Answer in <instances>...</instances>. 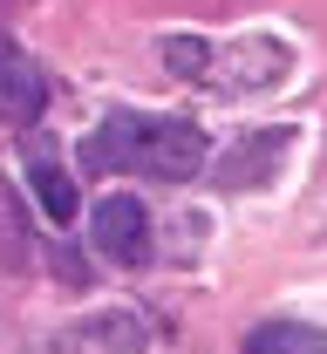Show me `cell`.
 I'll return each mask as SVG.
<instances>
[{
	"instance_id": "1",
	"label": "cell",
	"mask_w": 327,
	"mask_h": 354,
	"mask_svg": "<svg viewBox=\"0 0 327 354\" xmlns=\"http://www.w3.org/2000/svg\"><path fill=\"white\" fill-rule=\"evenodd\" d=\"M82 171L109 177V171H143L164 184H185L205 171V130L185 116H109L102 130L82 136Z\"/></svg>"
},
{
	"instance_id": "2",
	"label": "cell",
	"mask_w": 327,
	"mask_h": 354,
	"mask_svg": "<svg viewBox=\"0 0 327 354\" xmlns=\"http://www.w3.org/2000/svg\"><path fill=\"white\" fill-rule=\"evenodd\" d=\"M89 239H95V252L116 259V266H143L150 259V218H143L137 198H123V191L95 205V232Z\"/></svg>"
},
{
	"instance_id": "3",
	"label": "cell",
	"mask_w": 327,
	"mask_h": 354,
	"mask_svg": "<svg viewBox=\"0 0 327 354\" xmlns=\"http://www.w3.org/2000/svg\"><path fill=\"white\" fill-rule=\"evenodd\" d=\"M41 109H48V75L35 68V62H28V55L0 48V123L28 130Z\"/></svg>"
},
{
	"instance_id": "4",
	"label": "cell",
	"mask_w": 327,
	"mask_h": 354,
	"mask_svg": "<svg viewBox=\"0 0 327 354\" xmlns=\"http://www.w3.org/2000/svg\"><path fill=\"white\" fill-rule=\"evenodd\" d=\"M245 354H327V334L307 320H266V327H252Z\"/></svg>"
},
{
	"instance_id": "5",
	"label": "cell",
	"mask_w": 327,
	"mask_h": 354,
	"mask_svg": "<svg viewBox=\"0 0 327 354\" xmlns=\"http://www.w3.org/2000/svg\"><path fill=\"white\" fill-rule=\"evenodd\" d=\"M28 184H35V198H41V212H48L55 225L75 218V184L55 171V157H41V150H35V157H28Z\"/></svg>"
}]
</instances>
